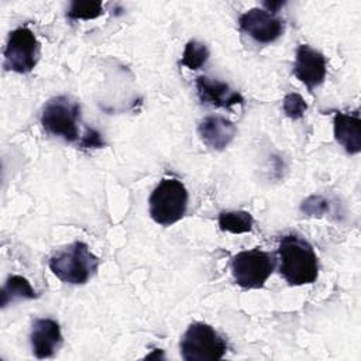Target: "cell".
<instances>
[{
    "label": "cell",
    "instance_id": "cell-1",
    "mask_svg": "<svg viewBox=\"0 0 361 361\" xmlns=\"http://www.w3.org/2000/svg\"><path fill=\"white\" fill-rule=\"evenodd\" d=\"M279 272L292 286L309 285L319 276V261L312 244L298 234H285L279 240Z\"/></svg>",
    "mask_w": 361,
    "mask_h": 361
},
{
    "label": "cell",
    "instance_id": "cell-2",
    "mask_svg": "<svg viewBox=\"0 0 361 361\" xmlns=\"http://www.w3.org/2000/svg\"><path fill=\"white\" fill-rule=\"evenodd\" d=\"M49 268L62 282L83 285L97 271L99 259L90 252L87 244L75 241L49 258Z\"/></svg>",
    "mask_w": 361,
    "mask_h": 361
},
{
    "label": "cell",
    "instance_id": "cell-3",
    "mask_svg": "<svg viewBox=\"0 0 361 361\" xmlns=\"http://www.w3.org/2000/svg\"><path fill=\"white\" fill-rule=\"evenodd\" d=\"M149 216L161 226H172L179 221L188 209V190L173 178L162 179L149 196Z\"/></svg>",
    "mask_w": 361,
    "mask_h": 361
},
{
    "label": "cell",
    "instance_id": "cell-4",
    "mask_svg": "<svg viewBox=\"0 0 361 361\" xmlns=\"http://www.w3.org/2000/svg\"><path fill=\"white\" fill-rule=\"evenodd\" d=\"M180 354L185 361H216L227 351L224 338L206 323H192L180 340Z\"/></svg>",
    "mask_w": 361,
    "mask_h": 361
},
{
    "label": "cell",
    "instance_id": "cell-5",
    "mask_svg": "<svg viewBox=\"0 0 361 361\" xmlns=\"http://www.w3.org/2000/svg\"><path fill=\"white\" fill-rule=\"evenodd\" d=\"M80 117V106L66 96H56L47 102L41 114L44 130L68 142L79 138L78 121Z\"/></svg>",
    "mask_w": 361,
    "mask_h": 361
},
{
    "label": "cell",
    "instance_id": "cell-6",
    "mask_svg": "<svg viewBox=\"0 0 361 361\" xmlns=\"http://www.w3.org/2000/svg\"><path fill=\"white\" fill-rule=\"evenodd\" d=\"M276 259L259 248L241 251L233 257L231 274L235 283L244 289L262 288L275 269Z\"/></svg>",
    "mask_w": 361,
    "mask_h": 361
},
{
    "label": "cell",
    "instance_id": "cell-7",
    "mask_svg": "<svg viewBox=\"0 0 361 361\" xmlns=\"http://www.w3.org/2000/svg\"><path fill=\"white\" fill-rule=\"evenodd\" d=\"M39 56V42L27 27H18L8 35L4 49V68L17 73L31 72Z\"/></svg>",
    "mask_w": 361,
    "mask_h": 361
},
{
    "label": "cell",
    "instance_id": "cell-8",
    "mask_svg": "<svg viewBox=\"0 0 361 361\" xmlns=\"http://www.w3.org/2000/svg\"><path fill=\"white\" fill-rule=\"evenodd\" d=\"M240 30L261 44L276 41L283 32V21L265 8H251L240 16Z\"/></svg>",
    "mask_w": 361,
    "mask_h": 361
},
{
    "label": "cell",
    "instance_id": "cell-9",
    "mask_svg": "<svg viewBox=\"0 0 361 361\" xmlns=\"http://www.w3.org/2000/svg\"><path fill=\"white\" fill-rule=\"evenodd\" d=\"M293 73L309 89V92H313V89L322 85L326 78L327 61L322 52L302 44L296 49Z\"/></svg>",
    "mask_w": 361,
    "mask_h": 361
},
{
    "label": "cell",
    "instance_id": "cell-10",
    "mask_svg": "<svg viewBox=\"0 0 361 361\" xmlns=\"http://www.w3.org/2000/svg\"><path fill=\"white\" fill-rule=\"evenodd\" d=\"M196 90L197 97L203 104L213 107L231 109L235 104H243V96L230 87L228 83L219 79H212L209 76L196 78Z\"/></svg>",
    "mask_w": 361,
    "mask_h": 361
},
{
    "label": "cell",
    "instance_id": "cell-11",
    "mask_svg": "<svg viewBox=\"0 0 361 361\" xmlns=\"http://www.w3.org/2000/svg\"><path fill=\"white\" fill-rule=\"evenodd\" d=\"M62 344L59 324L52 319H37L31 329V347L37 358H49Z\"/></svg>",
    "mask_w": 361,
    "mask_h": 361
},
{
    "label": "cell",
    "instance_id": "cell-12",
    "mask_svg": "<svg viewBox=\"0 0 361 361\" xmlns=\"http://www.w3.org/2000/svg\"><path fill=\"white\" fill-rule=\"evenodd\" d=\"M199 135L202 141L217 151L224 149L235 137V126L221 116H207L199 124Z\"/></svg>",
    "mask_w": 361,
    "mask_h": 361
},
{
    "label": "cell",
    "instance_id": "cell-13",
    "mask_svg": "<svg viewBox=\"0 0 361 361\" xmlns=\"http://www.w3.org/2000/svg\"><path fill=\"white\" fill-rule=\"evenodd\" d=\"M334 138L351 155L361 151V120L358 110L354 113H336Z\"/></svg>",
    "mask_w": 361,
    "mask_h": 361
},
{
    "label": "cell",
    "instance_id": "cell-14",
    "mask_svg": "<svg viewBox=\"0 0 361 361\" xmlns=\"http://www.w3.org/2000/svg\"><path fill=\"white\" fill-rule=\"evenodd\" d=\"M37 296V292L24 276L10 275L1 289V307H6L16 300L34 299Z\"/></svg>",
    "mask_w": 361,
    "mask_h": 361
},
{
    "label": "cell",
    "instance_id": "cell-15",
    "mask_svg": "<svg viewBox=\"0 0 361 361\" xmlns=\"http://www.w3.org/2000/svg\"><path fill=\"white\" fill-rule=\"evenodd\" d=\"M254 219L248 212L244 210H233V212H221L219 214V227L221 231H227L231 234L248 233L252 230Z\"/></svg>",
    "mask_w": 361,
    "mask_h": 361
},
{
    "label": "cell",
    "instance_id": "cell-16",
    "mask_svg": "<svg viewBox=\"0 0 361 361\" xmlns=\"http://www.w3.org/2000/svg\"><path fill=\"white\" fill-rule=\"evenodd\" d=\"M207 59H209L207 47L203 42L192 39L185 45L180 65H183L192 71H196V69L202 68Z\"/></svg>",
    "mask_w": 361,
    "mask_h": 361
},
{
    "label": "cell",
    "instance_id": "cell-17",
    "mask_svg": "<svg viewBox=\"0 0 361 361\" xmlns=\"http://www.w3.org/2000/svg\"><path fill=\"white\" fill-rule=\"evenodd\" d=\"M103 14V4L97 0L72 1L66 13L69 20H93Z\"/></svg>",
    "mask_w": 361,
    "mask_h": 361
},
{
    "label": "cell",
    "instance_id": "cell-18",
    "mask_svg": "<svg viewBox=\"0 0 361 361\" xmlns=\"http://www.w3.org/2000/svg\"><path fill=\"white\" fill-rule=\"evenodd\" d=\"M282 109H283V113L289 118L298 120V118L303 117L305 111L307 110V104H306V102L303 100V97L299 93H288L283 97Z\"/></svg>",
    "mask_w": 361,
    "mask_h": 361
},
{
    "label": "cell",
    "instance_id": "cell-19",
    "mask_svg": "<svg viewBox=\"0 0 361 361\" xmlns=\"http://www.w3.org/2000/svg\"><path fill=\"white\" fill-rule=\"evenodd\" d=\"M300 210L309 216H322L329 212V202L322 196H310L302 203Z\"/></svg>",
    "mask_w": 361,
    "mask_h": 361
},
{
    "label": "cell",
    "instance_id": "cell-20",
    "mask_svg": "<svg viewBox=\"0 0 361 361\" xmlns=\"http://www.w3.org/2000/svg\"><path fill=\"white\" fill-rule=\"evenodd\" d=\"M103 145H104V140L102 134L94 128H87L86 134L79 141L80 148H100Z\"/></svg>",
    "mask_w": 361,
    "mask_h": 361
},
{
    "label": "cell",
    "instance_id": "cell-21",
    "mask_svg": "<svg viewBox=\"0 0 361 361\" xmlns=\"http://www.w3.org/2000/svg\"><path fill=\"white\" fill-rule=\"evenodd\" d=\"M285 4V1H265L264 3V7H267V11H269V13H276L278 11V8L279 7H282Z\"/></svg>",
    "mask_w": 361,
    "mask_h": 361
}]
</instances>
